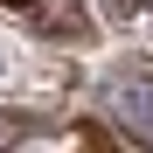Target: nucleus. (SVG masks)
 I'll list each match as a JSON object with an SVG mask.
<instances>
[{"label":"nucleus","instance_id":"1","mask_svg":"<svg viewBox=\"0 0 153 153\" xmlns=\"http://www.w3.org/2000/svg\"><path fill=\"white\" fill-rule=\"evenodd\" d=\"M14 21H28V28L42 35H70V42H91V14H84V0H0Z\"/></svg>","mask_w":153,"mask_h":153},{"label":"nucleus","instance_id":"3","mask_svg":"<svg viewBox=\"0 0 153 153\" xmlns=\"http://www.w3.org/2000/svg\"><path fill=\"white\" fill-rule=\"evenodd\" d=\"M118 21H132V28H153V0H111Z\"/></svg>","mask_w":153,"mask_h":153},{"label":"nucleus","instance_id":"2","mask_svg":"<svg viewBox=\"0 0 153 153\" xmlns=\"http://www.w3.org/2000/svg\"><path fill=\"white\" fill-rule=\"evenodd\" d=\"M111 111L125 125H139V132L153 139V76H125V84L111 91Z\"/></svg>","mask_w":153,"mask_h":153}]
</instances>
